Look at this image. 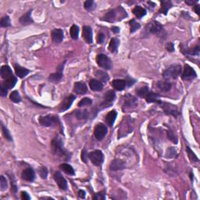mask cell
<instances>
[{
	"label": "cell",
	"mask_w": 200,
	"mask_h": 200,
	"mask_svg": "<svg viewBox=\"0 0 200 200\" xmlns=\"http://www.w3.org/2000/svg\"><path fill=\"white\" fill-rule=\"evenodd\" d=\"M52 151L55 155L65 158L66 159H70V153L64 148L63 142L59 137H56L52 141Z\"/></svg>",
	"instance_id": "obj_1"
},
{
	"label": "cell",
	"mask_w": 200,
	"mask_h": 200,
	"mask_svg": "<svg viewBox=\"0 0 200 200\" xmlns=\"http://www.w3.org/2000/svg\"><path fill=\"white\" fill-rule=\"evenodd\" d=\"M182 68L179 64H172L162 72V77L166 79H176L181 74Z\"/></svg>",
	"instance_id": "obj_2"
},
{
	"label": "cell",
	"mask_w": 200,
	"mask_h": 200,
	"mask_svg": "<svg viewBox=\"0 0 200 200\" xmlns=\"http://www.w3.org/2000/svg\"><path fill=\"white\" fill-rule=\"evenodd\" d=\"M88 157L89 158L92 163L95 166H100L103 162L104 159V156L101 150L96 149L91 152L88 154Z\"/></svg>",
	"instance_id": "obj_3"
},
{
	"label": "cell",
	"mask_w": 200,
	"mask_h": 200,
	"mask_svg": "<svg viewBox=\"0 0 200 200\" xmlns=\"http://www.w3.org/2000/svg\"><path fill=\"white\" fill-rule=\"evenodd\" d=\"M39 123L45 127H54L59 123V119L52 115L42 116L39 117Z\"/></svg>",
	"instance_id": "obj_4"
},
{
	"label": "cell",
	"mask_w": 200,
	"mask_h": 200,
	"mask_svg": "<svg viewBox=\"0 0 200 200\" xmlns=\"http://www.w3.org/2000/svg\"><path fill=\"white\" fill-rule=\"evenodd\" d=\"M96 62L98 67L105 70H111L112 65L110 59L105 54H99L96 57Z\"/></svg>",
	"instance_id": "obj_5"
},
{
	"label": "cell",
	"mask_w": 200,
	"mask_h": 200,
	"mask_svg": "<svg viewBox=\"0 0 200 200\" xmlns=\"http://www.w3.org/2000/svg\"><path fill=\"white\" fill-rule=\"evenodd\" d=\"M107 127L103 123H100L95 126V130H94V134H95V138L98 141L102 140L105 138V136L107 134Z\"/></svg>",
	"instance_id": "obj_6"
},
{
	"label": "cell",
	"mask_w": 200,
	"mask_h": 200,
	"mask_svg": "<svg viewBox=\"0 0 200 200\" xmlns=\"http://www.w3.org/2000/svg\"><path fill=\"white\" fill-rule=\"evenodd\" d=\"M182 78L183 80H191L197 77L196 72L194 70V69L192 67H190L188 64H185L184 67V70L182 73Z\"/></svg>",
	"instance_id": "obj_7"
},
{
	"label": "cell",
	"mask_w": 200,
	"mask_h": 200,
	"mask_svg": "<svg viewBox=\"0 0 200 200\" xmlns=\"http://www.w3.org/2000/svg\"><path fill=\"white\" fill-rule=\"evenodd\" d=\"M54 179L56 181V184L59 187V188L62 189V190H66L67 188V182L66 181L65 178H63L60 172L56 171L54 173Z\"/></svg>",
	"instance_id": "obj_8"
},
{
	"label": "cell",
	"mask_w": 200,
	"mask_h": 200,
	"mask_svg": "<svg viewBox=\"0 0 200 200\" xmlns=\"http://www.w3.org/2000/svg\"><path fill=\"white\" fill-rule=\"evenodd\" d=\"M116 94L113 91L110 90L108 91L106 94H105L104 96V101L102 102V106H104V107H109L113 102L114 99H115Z\"/></svg>",
	"instance_id": "obj_9"
},
{
	"label": "cell",
	"mask_w": 200,
	"mask_h": 200,
	"mask_svg": "<svg viewBox=\"0 0 200 200\" xmlns=\"http://www.w3.org/2000/svg\"><path fill=\"white\" fill-rule=\"evenodd\" d=\"M162 108L163 109L164 112L167 114H170V115L173 116V117H177L178 115H179V112H178V109L175 106L171 104H169V103H162Z\"/></svg>",
	"instance_id": "obj_10"
},
{
	"label": "cell",
	"mask_w": 200,
	"mask_h": 200,
	"mask_svg": "<svg viewBox=\"0 0 200 200\" xmlns=\"http://www.w3.org/2000/svg\"><path fill=\"white\" fill-rule=\"evenodd\" d=\"M75 98H76V97L74 96V95H69L68 97H67V98H65V99L63 100V101L62 102V103L60 104V106H59V111H66L67 110V109H69V108L71 106L72 103L73 102V101L75 100Z\"/></svg>",
	"instance_id": "obj_11"
},
{
	"label": "cell",
	"mask_w": 200,
	"mask_h": 200,
	"mask_svg": "<svg viewBox=\"0 0 200 200\" xmlns=\"http://www.w3.org/2000/svg\"><path fill=\"white\" fill-rule=\"evenodd\" d=\"M21 177L24 181L32 182L34 180V178H35V173H34V170L32 168H27L22 172Z\"/></svg>",
	"instance_id": "obj_12"
},
{
	"label": "cell",
	"mask_w": 200,
	"mask_h": 200,
	"mask_svg": "<svg viewBox=\"0 0 200 200\" xmlns=\"http://www.w3.org/2000/svg\"><path fill=\"white\" fill-rule=\"evenodd\" d=\"M125 163L123 160L120 159H116L114 160H112L111 162L110 166H109V168L111 170H123L125 168Z\"/></svg>",
	"instance_id": "obj_13"
},
{
	"label": "cell",
	"mask_w": 200,
	"mask_h": 200,
	"mask_svg": "<svg viewBox=\"0 0 200 200\" xmlns=\"http://www.w3.org/2000/svg\"><path fill=\"white\" fill-rule=\"evenodd\" d=\"M52 39L56 43H60L63 40V31L61 29H54L52 31Z\"/></svg>",
	"instance_id": "obj_14"
},
{
	"label": "cell",
	"mask_w": 200,
	"mask_h": 200,
	"mask_svg": "<svg viewBox=\"0 0 200 200\" xmlns=\"http://www.w3.org/2000/svg\"><path fill=\"white\" fill-rule=\"evenodd\" d=\"M73 92L79 95H84L88 92V87L84 83L76 82L73 85Z\"/></svg>",
	"instance_id": "obj_15"
},
{
	"label": "cell",
	"mask_w": 200,
	"mask_h": 200,
	"mask_svg": "<svg viewBox=\"0 0 200 200\" xmlns=\"http://www.w3.org/2000/svg\"><path fill=\"white\" fill-rule=\"evenodd\" d=\"M149 31L152 34H160L163 32V28H162V24L158 21H153L150 25Z\"/></svg>",
	"instance_id": "obj_16"
},
{
	"label": "cell",
	"mask_w": 200,
	"mask_h": 200,
	"mask_svg": "<svg viewBox=\"0 0 200 200\" xmlns=\"http://www.w3.org/2000/svg\"><path fill=\"white\" fill-rule=\"evenodd\" d=\"M14 70H15L16 74L20 78H25V77L30 73L29 70L21 67V66L18 65V64H15V65H14Z\"/></svg>",
	"instance_id": "obj_17"
},
{
	"label": "cell",
	"mask_w": 200,
	"mask_h": 200,
	"mask_svg": "<svg viewBox=\"0 0 200 200\" xmlns=\"http://www.w3.org/2000/svg\"><path fill=\"white\" fill-rule=\"evenodd\" d=\"M117 111L112 109V110L109 111L107 113V115L105 117V120H106V123L109 125V127H112L113 125L114 122H115L116 118H117Z\"/></svg>",
	"instance_id": "obj_18"
},
{
	"label": "cell",
	"mask_w": 200,
	"mask_h": 200,
	"mask_svg": "<svg viewBox=\"0 0 200 200\" xmlns=\"http://www.w3.org/2000/svg\"><path fill=\"white\" fill-rule=\"evenodd\" d=\"M89 87L92 91L95 92H100L103 89V84L100 81L96 79H92L89 81Z\"/></svg>",
	"instance_id": "obj_19"
},
{
	"label": "cell",
	"mask_w": 200,
	"mask_h": 200,
	"mask_svg": "<svg viewBox=\"0 0 200 200\" xmlns=\"http://www.w3.org/2000/svg\"><path fill=\"white\" fill-rule=\"evenodd\" d=\"M112 86L117 91H122L125 89L127 86L126 80L122 79H116L112 81Z\"/></svg>",
	"instance_id": "obj_20"
},
{
	"label": "cell",
	"mask_w": 200,
	"mask_h": 200,
	"mask_svg": "<svg viewBox=\"0 0 200 200\" xmlns=\"http://www.w3.org/2000/svg\"><path fill=\"white\" fill-rule=\"evenodd\" d=\"M83 37L88 43L92 42V30L89 26L83 27Z\"/></svg>",
	"instance_id": "obj_21"
},
{
	"label": "cell",
	"mask_w": 200,
	"mask_h": 200,
	"mask_svg": "<svg viewBox=\"0 0 200 200\" xmlns=\"http://www.w3.org/2000/svg\"><path fill=\"white\" fill-rule=\"evenodd\" d=\"M145 99L148 102H157L162 103L160 101V95L152 92H148L147 95L145 96Z\"/></svg>",
	"instance_id": "obj_22"
},
{
	"label": "cell",
	"mask_w": 200,
	"mask_h": 200,
	"mask_svg": "<svg viewBox=\"0 0 200 200\" xmlns=\"http://www.w3.org/2000/svg\"><path fill=\"white\" fill-rule=\"evenodd\" d=\"M0 74H1L2 78L5 80L10 78V77L13 76L12 70H11V68L8 65H4L1 67V70H0Z\"/></svg>",
	"instance_id": "obj_23"
},
{
	"label": "cell",
	"mask_w": 200,
	"mask_h": 200,
	"mask_svg": "<svg viewBox=\"0 0 200 200\" xmlns=\"http://www.w3.org/2000/svg\"><path fill=\"white\" fill-rule=\"evenodd\" d=\"M137 103V98L135 97L132 96L131 95H127L125 96L124 105H123L125 108H131L132 106H135Z\"/></svg>",
	"instance_id": "obj_24"
},
{
	"label": "cell",
	"mask_w": 200,
	"mask_h": 200,
	"mask_svg": "<svg viewBox=\"0 0 200 200\" xmlns=\"http://www.w3.org/2000/svg\"><path fill=\"white\" fill-rule=\"evenodd\" d=\"M62 67H61V68L59 69V70H58L57 72L50 74V76L48 77V80L52 83H58L59 81H60L62 78Z\"/></svg>",
	"instance_id": "obj_25"
},
{
	"label": "cell",
	"mask_w": 200,
	"mask_h": 200,
	"mask_svg": "<svg viewBox=\"0 0 200 200\" xmlns=\"http://www.w3.org/2000/svg\"><path fill=\"white\" fill-rule=\"evenodd\" d=\"M31 11L32 10H29L27 13L23 14L21 17L20 18V22L21 24L23 25H28L31 24V23H33V20L31 17Z\"/></svg>",
	"instance_id": "obj_26"
},
{
	"label": "cell",
	"mask_w": 200,
	"mask_h": 200,
	"mask_svg": "<svg viewBox=\"0 0 200 200\" xmlns=\"http://www.w3.org/2000/svg\"><path fill=\"white\" fill-rule=\"evenodd\" d=\"M119 44H120V41H119L118 38H114L111 39L110 42L109 44V47H108L109 52L112 53L116 52L117 51V48H118Z\"/></svg>",
	"instance_id": "obj_27"
},
{
	"label": "cell",
	"mask_w": 200,
	"mask_h": 200,
	"mask_svg": "<svg viewBox=\"0 0 200 200\" xmlns=\"http://www.w3.org/2000/svg\"><path fill=\"white\" fill-rule=\"evenodd\" d=\"M17 79L14 76L10 77V78H7V79L5 80L4 82L2 83L3 85L6 88H7V89H11L15 86V84H17Z\"/></svg>",
	"instance_id": "obj_28"
},
{
	"label": "cell",
	"mask_w": 200,
	"mask_h": 200,
	"mask_svg": "<svg viewBox=\"0 0 200 200\" xmlns=\"http://www.w3.org/2000/svg\"><path fill=\"white\" fill-rule=\"evenodd\" d=\"M133 13L138 18H142V17H144L146 14V10L142 6H137L133 9Z\"/></svg>",
	"instance_id": "obj_29"
},
{
	"label": "cell",
	"mask_w": 200,
	"mask_h": 200,
	"mask_svg": "<svg viewBox=\"0 0 200 200\" xmlns=\"http://www.w3.org/2000/svg\"><path fill=\"white\" fill-rule=\"evenodd\" d=\"M59 168L62 170V171L65 172L66 173L69 175H73L75 174V171L73 170V167L70 165V164H67V163H62L60 166H59Z\"/></svg>",
	"instance_id": "obj_30"
},
{
	"label": "cell",
	"mask_w": 200,
	"mask_h": 200,
	"mask_svg": "<svg viewBox=\"0 0 200 200\" xmlns=\"http://www.w3.org/2000/svg\"><path fill=\"white\" fill-rule=\"evenodd\" d=\"M171 6H172L171 2L165 1V0H163V1L161 2V7H160V9H159V12L167 15V11L169 10V9H170Z\"/></svg>",
	"instance_id": "obj_31"
},
{
	"label": "cell",
	"mask_w": 200,
	"mask_h": 200,
	"mask_svg": "<svg viewBox=\"0 0 200 200\" xmlns=\"http://www.w3.org/2000/svg\"><path fill=\"white\" fill-rule=\"evenodd\" d=\"M116 10L115 9H112V10L109 11L108 12H106L104 15V17H102V20L108 22H114V19L116 18Z\"/></svg>",
	"instance_id": "obj_32"
},
{
	"label": "cell",
	"mask_w": 200,
	"mask_h": 200,
	"mask_svg": "<svg viewBox=\"0 0 200 200\" xmlns=\"http://www.w3.org/2000/svg\"><path fill=\"white\" fill-rule=\"evenodd\" d=\"M157 87L162 92H168L171 88V84L167 81H159L157 83Z\"/></svg>",
	"instance_id": "obj_33"
},
{
	"label": "cell",
	"mask_w": 200,
	"mask_h": 200,
	"mask_svg": "<svg viewBox=\"0 0 200 200\" xmlns=\"http://www.w3.org/2000/svg\"><path fill=\"white\" fill-rule=\"evenodd\" d=\"M70 34L73 40L78 39V35H79V28L76 24H73L70 29Z\"/></svg>",
	"instance_id": "obj_34"
},
{
	"label": "cell",
	"mask_w": 200,
	"mask_h": 200,
	"mask_svg": "<svg viewBox=\"0 0 200 200\" xmlns=\"http://www.w3.org/2000/svg\"><path fill=\"white\" fill-rule=\"evenodd\" d=\"M95 75H96L97 78H98V81H103V82H106V81L109 80V75L106 73V72L102 71V70H98L95 73Z\"/></svg>",
	"instance_id": "obj_35"
},
{
	"label": "cell",
	"mask_w": 200,
	"mask_h": 200,
	"mask_svg": "<svg viewBox=\"0 0 200 200\" xmlns=\"http://www.w3.org/2000/svg\"><path fill=\"white\" fill-rule=\"evenodd\" d=\"M148 93V88L147 86H143V87L139 88L138 89L136 90V94L138 96L141 97V98H145L147 94Z\"/></svg>",
	"instance_id": "obj_36"
},
{
	"label": "cell",
	"mask_w": 200,
	"mask_h": 200,
	"mask_svg": "<svg viewBox=\"0 0 200 200\" xmlns=\"http://www.w3.org/2000/svg\"><path fill=\"white\" fill-rule=\"evenodd\" d=\"M9 98H10L11 101H12L15 103H19L21 101V97H20V94L17 91H13V92H11Z\"/></svg>",
	"instance_id": "obj_37"
},
{
	"label": "cell",
	"mask_w": 200,
	"mask_h": 200,
	"mask_svg": "<svg viewBox=\"0 0 200 200\" xmlns=\"http://www.w3.org/2000/svg\"><path fill=\"white\" fill-rule=\"evenodd\" d=\"M0 25H1L2 28H8L11 25L10 23V19L8 16H4L3 17H2L1 21H0Z\"/></svg>",
	"instance_id": "obj_38"
},
{
	"label": "cell",
	"mask_w": 200,
	"mask_h": 200,
	"mask_svg": "<svg viewBox=\"0 0 200 200\" xmlns=\"http://www.w3.org/2000/svg\"><path fill=\"white\" fill-rule=\"evenodd\" d=\"M130 26H131V33H134L137 31L138 29L141 28V25L140 23H138V22H136L135 20H131L130 21Z\"/></svg>",
	"instance_id": "obj_39"
},
{
	"label": "cell",
	"mask_w": 200,
	"mask_h": 200,
	"mask_svg": "<svg viewBox=\"0 0 200 200\" xmlns=\"http://www.w3.org/2000/svg\"><path fill=\"white\" fill-rule=\"evenodd\" d=\"M92 100L90 98L86 97V98H84L78 102V106H79V107H83V106H90V105H92Z\"/></svg>",
	"instance_id": "obj_40"
},
{
	"label": "cell",
	"mask_w": 200,
	"mask_h": 200,
	"mask_svg": "<svg viewBox=\"0 0 200 200\" xmlns=\"http://www.w3.org/2000/svg\"><path fill=\"white\" fill-rule=\"evenodd\" d=\"M176 156H178V152H177L176 148H173V147H170L167 149V153H166V156L167 158H173Z\"/></svg>",
	"instance_id": "obj_41"
},
{
	"label": "cell",
	"mask_w": 200,
	"mask_h": 200,
	"mask_svg": "<svg viewBox=\"0 0 200 200\" xmlns=\"http://www.w3.org/2000/svg\"><path fill=\"white\" fill-rule=\"evenodd\" d=\"M84 9H87V10H92L95 8V3L92 0H87V1L84 2Z\"/></svg>",
	"instance_id": "obj_42"
},
{
	"label": "cell",
	"mask_w": 200,
	"mask_h": 200,
	"mask_svg": "<svg viewBox=\"0 0 200 200\" xmlns=\"http://www.w3.org/2000/svg\"><path fill=\"white\" fill-rule=\"evenodd\" d=\"M2 134L3 135L5 136V138H6L7 140L9 141H12V136H11L10 133H9V130L7 129V128H6V127L4 126L3 124H2Z\"/></svg>",
	"instance_id": "obj_43"
},
{
	"label": "cell",
	"mask_w": 200,
	"mask_h": 200,
	"mask_svg": "<svg viewBox=\"0 0 200 200\" xmlns=\"http://www.w3.org/2000/svg\"><path fill=\"white\" fill-rule=\"evenodd\" d=\"M0 185H1L2 191H5L7 189V181H6V178H5L4 176H2V175L1 178H0Z\"/></svg>",
	"instance_id": "obj_44"
},
{
	"label": "cell",
	"mask_w": 200,
	"mask_h": 200,
	"mask_svg": "<svg viewBox=\"0 0 200 200\" xmlns=\"http://www.w3.org/2000/svg\"><path fill=\"white\" fill-rule=\"evenodd\" d=\"M88 111L87 110H83V111H80L78 110L77 111L76 116L79 120L81 119H86L88 117Z\"/></svg>",
	"instance_id": "obj_45"
},
{
	"label": "cell",
	"mask_w": 200,
	"mask_h": 200,
	"mask_svg": "<svg viewBox=\"0 0 200 200\" xmlns=\"http://www.w3.org/2000/svg\"><path fill=\"white\" fill-rule=\"evenodd\" d=\"M39 174H40L41 178H43V179H45L47 178V175H48V170L46 169V167H40L38 170Z\"/></svg>",
	"instance_id": "obj_46"
},
{
	"label": "cell",
	"mask_w": 200,
	"mask_h": 200,
	"mask_svg": "<svg viewBox=\"0 0 200 200\" xmlns=\"http://www.w3.org/2000/svg\"><path fill=\"white\" fill-rule=\"evenodd\" d=\"M187 152H188V155L189 158H190L192 161H198V157L195 156V153L192 151V149H191L189 147H187Z\"/></svg>",
	"instance_id": "obj_47"
},
{
	"label": "cell",
	"mask_w": 200,
	"mask_h": 200,
	"mask_svg": "<svg viewBox=\"0 0 200 200\" xmlns=\"http://www.w3.org/2000/svg\"><path fill=\"white\" fill-rule=\"evenodd\" d=\"M167 136H168V138L170 139V141H172L173 142H174L175 144L178 143V138H176V136L174 135L173 132L172 131H167Z\"/></svg>",
	"instance_id": "obj_48"
},
{
	"label": "cell",
	"mask_w": 200,
	"mask_h": 200,
	"mask_svg": "<svg viewBox=\"0 0 200 200\" xmlns=\"http://www.w3.org/2000/svg\"><path fill=\"white\" fill-rule=\"evenodd\" d=\"M93 198H94V199H97V200L105 199V194H104V192H98V193L95 194V195H93Z\"/></svg>",
	"instance_id": "obj_49"
},
{
	"label": "cell",
	"mask_w": 200,
	"mask_h": 200,
	"mask_svg": "<svg viewBox=\"0 0 200 200\" xmlns=\"http://www.w3.org/2000/svg\"><path fill=\"white\" fill-rule=\"evenodd\" d=\"M7 88H6L3 85V84H2L1 86H0V95L2 97L6 96V95H7Z\"/></svg>",
	"instance_id": "obj_50"
},
{
	"label": "cell",
	"mask_w": 200,
	"mask_h": 200,
	"mask_svg": "<svg viewBox=\"0 0 200 200\" xmlns=\"http://www.w3.org/2000/svg\"><path fill=\"white\" fill-rule=\"evenodd\" d=\"M104 39L105 35L102 33H100V34H98V36H97V42H98V43H102V42H104Z\"/></svg>",
	"instance_id": "obj_51"
},
{
	"label": "cell",
	"mask_w": 200,
	"mask_h": 200,
	"mask_svg": "<svg viewBox=\"0 0 200 200\" xmlns=\"http://www.w3.org/2000/svg\"><path fill=\"white\" fill-rule=\"evenodd\" d=\"M166 48H167V51L170 52H172L174 51V46H173V44L171 43V42H169V43H167Z\"/></svg>",
	"instance_id": "obj_52"
},
{
	"label": "cell",
	"mask_w": 200,
	"mask_h": 200,
	"mask_svg": "<svg viewBox=\"0 0 200 200\" xmlns=\"http://www.w3.org/2000/svg\"><path fill=\"white\" fill-rule=\"evenodd\" d=\"M21 198L23 200H29L31 199V197L30 195L27 193L26 192H21Z\"/></svg>",
	"instance_id": "obj_53"
},
{
	"label": "cell",
	"mask_w": 200,
	"mask_h": 200,
	"mask_svg": "<svg viewBox=\"0 0 200 200\" xmlns=\"http://www.w3.org/2000/svg\"><path fill=\"white\" fill-rule=\"evenodd\" d=\"M81 159H82L83 161H84L85 163H87V159H86V158H88V154H86V151L85 149H83L82 152H81Z\"/></svg>",
	"instance_id": "obj_54"
},
{
	"label": "cell",
	"mask_w": 200,
	"mask_h": 200,
	"mask_svg": "<svg viewBox=\"0 0 200 200\" xmlns=\"http://www.w3.org/2000/svg\"><path fill=\"white\" fill-rule=\"evenodd\" d=\"M9 178H10L11 179V185H12V192H16L17 191V185H16V182L15 181H12V178H11L10 176H9Z\"/></svg>",
	"instance_id": "obj_55"
},
{
	"label": "cell",
	"mask_w": 200,
	"mask_h": 200,
	"mask_svg": "<svg viewBox=\"0 0 200 200\" xmlns=\"http://www.w3.org/2000/svg\"><path fill=\"white\" fill-rule=\"evenodd\" d=\"M78 196L81 198H84V197H85V192L84 190H79L78 191Z\"/></svg>",
	"instance_id": "obj_56"
},
{
	"label": "cell",
	"mask_w": 200,
	"mask_h": 200,
	"mask_svg": "<svg viewBox=\"0 0 200 200\" xmlns=\"http://www.w3.org/2000/svg\"><path fill=\"white\" fill-rule=\"evenodd\" d=\"M193 9H194V11H195V12H196L197 14H199V11H200V7H199V6H198V5H196V6H194V8H193Z\"/></svg>",
	"instance_id": "obj_57"
},
{
	"label": "cell",
	"mask_w": 200,
	"mask_h": 200,
	"mask_svg": "<svg viewBox=\"0 0 200 200\" xmlns=\"http://www.w3.org/2000/svg\"><path fill=\"white\" fill-rule=\"evenodd\" d=\"M111 30H112L114 33H119V31H120L119 28H117V27H112V28H111Z\"/></svg>",
	"instance_id": "obj_58"
},
{
	"label": "cell",
	"mask_w": 200,
	"mask_h": 200,
	"mask_svg": "<svg viewBox=\"0 0 200 200\" xmlns=\"http://www.w3.org/2000/svg\"><path fill=\"white\" fill-rule=\"evenodd\" d=\"M185 2L188 5H194L195 2H197V1H188H188H185Z\"/></svg>",
	"instance_id": "obj_59"
}]
</instances>
